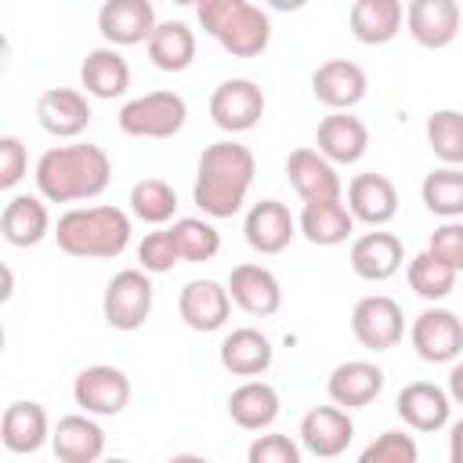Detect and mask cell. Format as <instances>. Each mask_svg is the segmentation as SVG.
<instances>
[{
    "label": "cell",
    "mask_w": 463,
    "mask_h": 463,
    "mask_svg": "<svg viewBox=\"0 0 463 463\" xmlns=\"http://www.w3.org/2000/svg\"><path fill=\"white\" fill-rule=\"evenodd\" d=\"M427 145L441 163H449V166L463 163V112H456V109L434 112L427 119Z\"/></svg>",
    "instance_id": "d590c367"
},
{
    "label": "cell",
    "mask_w": 463,
    "mask_h": 463,
    "mask_svg": "<svg viewBox=\"0 0 463 463\" xmlns=\"http://www.w3.org/2000/svg\"><path fill=\"white\" fill-rule=\"evenodd\" d=\"M0 438L11 452H36L47 438V412L36 402H14L4 409Z\"/></svg>",
    "instance_id": "f546056e"
},
{
    "label": "cell",
    "mask_w": 463,
    "mask_h": 463,
    "mask_svg": "<svg viewBox=\"0 0 463 463\" xmlns=\"http://www.w3.org/2000/svg\"><path fill=\"white\" fill-rule=\"evenodd\" d=\"M326 391H329L333 405L362 409V405H369L383 391V369L373 365V362H344V365L333 369Z\"/></svg>",
    "instance_id": "44dd1931"
},
{
    "label": "cell",
    "mask_w": 463,
    "mask_h": 463,
    "mask_svg": "<svg viewBox=\"0 0 463 463\" xmlns=\"http://www.w3.org/2000/svg\"><path fill=\"white\" fill-rule=\"evenodd\" d=\"M177 311L184 318V326H192L195 333H213L228 322V311H232V297L224 286H217L213 279H195L181 289V300H177Z\"/></svg>",
    "instance_id": "2e32d148"
},
{
    "label": "cell",
    "mask_w": 463,
    "mask_h": 463,
    "mask_svg": "<svg viewBox=\"0 0 463 463\" xmlns=\"http://www.w3.org/2000/svg\"><path fill=\"white\" fill-rule=\"evenodd\" d=\"M210 116L221 130L242 134L264 116V90L253 80H224L210 98Z\"/></svg>",
    "instance_id": "ba28073f"
},
{
    "label": "cell",
    "mask_w": 463,
    "mask_h": 463,
    "mask_svg": "<svg viewBox=\"0 0 463 463\" xmlns=\"http://www.w3.org/2000/svg\"><path fill=\"white\" fill-rule=\"evenodd\" d=\"M423 206L438 217H463V170H434L423 177Z\"/></svg>",
    "instance_id": "836d02e7"
},
{
    "label": "cell",
    "mask_w": 463,
    "mask_h": 463,
    "mask_svg": "<svg viewBox=\"0 0 463 463\" xmlns=\"http://www.w3.org/2000/svg\"><path fill=\"white\" fill-rule=\"evenodd\" d=\"M137 260H141L145 271H156V275L170 271V268L181 260V250H177V242H174V232L166 228V232L145 235V242L137 246Z\"/></svg>",
    "instance_id": "ab89813d"
},
{
    "label": "cell",
    "mask_w": 463,
    "mask_h": 463,
    "mask_svg": "<svg viewBox=\"0 0 463 463\" xmlns=\"http://www.w3.org/2000/svg\"><path fill=\"white\" fill-rule=\"evenodd\" d=\"M449 459L452 463H463V420L452 427V434H449Z\"/></svg>",
    "instance_id": "ee69618b"
},
{
    "label": "cell",
    "mask_w": 463,
    "mask_h": 463,
    "mask_svg": "<svg viewBox=\"0 0 463 463\" xmlns=\"http://www.w3.org/2000/svg\"><path fill=\"white\" fill-rule=\"evenodd\" d=\"M109 177H112V163L98 145L51 148L36 163V188L51 203L94 199L109 188Z\"/></svg>",
    "instance_id": "6da1fadb"
},
{
    "label": "cell",
    "mask_w": 463,
    "mask_h": 463,
    "mask_svg": "<svg viewBox=\"0 0 463 463\" xmlns=\"http://www.w3.org/2000/svg\"><path fill=\"white\" fill-rule=\"evenodd\" d=\"M246 463H300V449L286 434H260L250 445Z\"/></svg>",
    "instance_id": "60d3db41"
},
{
    "label": "cell",
    "mask_w": 463,
    "mask_h": 463,
    "mask_svg": "<svg viewBox=\"0 0 463 463\" xmlns=\"http://www.w3.org/2000/svg\"><path fill=\"white\" fill-rule=\"evenodd\" d=\"M365 87H369V80H365L362 65H354L347 58L322 61L315 69V76H311V94L322 105H329V109H351V105H358L365 98Z\"/></svg>",
    "instance_id": "5bb4252c"
},
{
    "label": "cell",
    "mask_w": 463,
    "mask_h": 463,
    "mask_svg": "<svg viewBox=\"0 0 463 463\" xmlns=\"http://www.w3.org/2000/svg\"><path fill=\"white\" fill-rule=\"evenodd\" d=\"M358 463H416V441L405 430H387L365 445Z\"/></svg>",
    "instance_id": "f35d334b"
},
{
    "label": "cell",
    "mask_w": 463,
    "mask_h": 463,
    "mask_svg": "<svg viewBox=\"0 0 463 463\" xmlns=\"http://www.w3.org/2000/svg\"><path fill=\"white\" fill-rule=\"evenodd\" d=\"M130 210H134L141 221H148V224H163V221L174 217L177 195H174V188H170L166 181L145 177V181H137V184L130 188Z\"/></svg>",
    "instance_id": "8d00e7d4"
},
{
    "label": "cell",
    "mask_w": 463,
    "mask_h": 463,
    "mask_svg": "<svg viewBox=\"0 0 463 463\" xmlns=\"http://www.w3.org/2000/svg\"><path fill=\"white\" fill-rule=\"evenodd\" d=\"M36 119L47 134L54 137H76L90 123V105L80 90L72 87H51L36 101Z\"/></svg>",
    "instance_id": "e0dca14e"
},
{
    "label": "cell",
    "mask_w": 463,
    "mask_h": 463,
    "mask_svg": "<svg viewBox=\"0 0 463 463\" xmlns=\"http://www.w3.org/2000/svg\"><path fill=\"white\" fill-rule=\"evenodd\" d=\"M51 441H54V459L58 463H98V456L105 449V434L90 416L58 420Z\"/></svg>",
    "instance_id": "cb8c5ba5"
},
{
    "label": "cell",
    "mask_w": 463,
    "mask_h": 463,
    "mask_svg": "<svg viewBox=\"0 0 463 463\" xmlns=\"http://www.w3.org/2000/svg\"><path fill=\"white\" fill-rule=\"evenodd\" d=\"M199 22L235 58H257L271 40L268 14L246 0H203Z\"/></svg>",
    "instance_id": "277c9868"
},
{
    "label": "cell",
    "mask_w": 463,
    "mask_h": 463,
    "mask_svg": "<svg viewBox=\"0 0 463 463\" xmlns=\"http://www.w3.org/2000/svg\"><path fill=\"white\" fill-rule=\"evenodd\" d=\"M29 166L25 145L18 137H0V188H14Z\"/></svg>",
    "instance_id": "7bdbcfd3"
},
{
    "label": "cell",
    "mask_w": 463,
    "mask_h": 463,
    "mask_svg": "<svg viewBox=\"0 0 463 463\" xmlns=\"http://www.w3.org/2000/svg\"><path fill=\"white\" fill-rule=\"evenodd\" d=\"M318 152L329 159V163H354L362 159L365 145H369V130L358 116H347V112H333L318 123Z\"/></svg>",
    "instance_id": "7402d4cb"
},
{
    "label": "cell",
    "mask_w": 463,
    "mask_h": 463,
    "mask_svg": "<svg viewBox=\"0 0 463 463\" xmlns=\"http://www.w3.org/2000/svg\"><path fill=\"white\" fill-rule=\"evenodd\" d=\"M351 228H354V217L340 203H304L300 232H304L307 242H315V246H336V242H344L351 235Z\"/></svg>",
    "instance_id": "d6a6232c"
},
{
    "label": "cell",
    "mask_w": 463,
    "mask_h": 463,
    "mask_svg": "<svg viewBox=\"0 0 463 463\" xmlns=\"http://www.w3.org/2000/svg\"><path fill=\"white\" fill-rule=\"evenodd\" d=\"M449 391H452V398H456V402H463V362L449 373Z\"/></svg>",
    "instance_id": "f6af8a7d"
},
{
    "label": "cell",
    "mask_w": 463,
    "mask_h": 463,
    "mask_svg": "<svg viewBox=\"0 0 463 463\" xmlns=\"http://www.w3.org/2000/svg\"><path fill=\"white\" fill-rule=\"evenodd\" d=\"M72 398L90 416H119L130 402V380L116 365H87L72 383Z\"/></svg>",
    "instance_id": "52a82bcc"
},
{
    "label": "cell",
    "mask_w": 463,
    "mask_h": 463,
    "mask_svg": "<svg viewBox=\"0 0 463 463\" xmlns=\"http://www.w3.org/2000/svg\"><path fill=\"white\" fill-rule=\"evenodd\" d=\"M351 329H354V340L362 347L391 351L402 340V333H405L398 300H391V297H365V300H358L354 311H351Z\"/></svg>",
    "instance_id": "9c48e42d"
},
{
    "label": "cell",
    "mask_w": 463,
    "mask_h": 463,
    "mask_svg": "<svg viewBox=\"0 0 463 463\" xmlns=\"http://www.w3.org/2000/svg\"><path fill=\"white\" fill-rule=\"evenodd\" d=\"M427 250L438 260H445L452 271H463V224H441V228H434Z\"/></svg>",
    "instance_id": "b9f144b4"
},
{
    "label": "cell",
    "mask_w": 463,
    "mask_h": 463,
    "mask_svg": "<svg viewBox=\"0 0 463 463\" xmlns=\"http://www.w3.org/2000/svg\"><path fill=\"white\" fill-rule=\"evenodd\" d=\"M228 297L253 318H268L279 311L282 304V289H279V279L260 268V264H239L232 268V279H228Z\"/></svg>",
    "instance_id": "9a60e30c"
},
{
    "label": "cell",
    "mask_w": 463,
    "mask_h": 463,
    "mask_svg": "<svg viewBox=\"0 0 463 463\" xmlns=\"http://www.w3.org/2000/svg\"><path fill=\"white\" fill-rule=\"evenodd\" d=\"M51 228L47 206L33 195H14L0 213V235L11 246H36Z\"/></svg>",
    "instance_id": "4316f807"
},
{
    "label": "cell",
    "mask_w": 463,
    "mask_h": 463,
    "mask_svg": "<svg viewBox=\"0 0 463 463\" xmlns=\"http://www.w3.org/2000/svg\"><path fill=\"white\" fill-rule=\"evenodd\" d=\"M351 438H354V423H351L347 409H340V405H315L300 420V441L322 459L340 456L351 445Z\"/></svg>",
    "instance_id": "4fadbf2b"
},
{
    "label": "cell",
    "mask_w": 463,
    "mask_h": 463,
    "mask_svg": "<svg viewBox=\"0 0 463 463\" xmlns=\"http://www.w3.org/2000/svg\"><path fill=\"white\" fill-rule=\"evenodd\" d=\"M412 347L423 362H434V365L452 362L463 351V322L452 311L430 307L412 322Z\"/></svg>",
    "instance_id": "8fae6325"
},
{
    "label": "cell",
    "mask_w": 463,
    "mask_h": 463,
    "mask_svg": "<svg viewBox=\"0 0 463 463\" xmlns=\"http://www.w3.org/2000/svg\"><path fill=\"white\" fill-rule=\"evenodd\" d=\"M253 170H257V163L246 145H235V141L210 145L199 156V174H195V188H192L195 206L210 217H232L246 199Z\"/></svg>",
    "instance_id": "7a4b0ae2"
},
{
    "label": "cell",
    "mask_w": 463,
    "mask_h": 463,
    "mask_svg": "<svg viewBox=\"0 0 463 463\" xmlns=\"http://www.w3.org/2000/svg\"><path fill=\"white\" fill-rule=\"evenodd\" d=\"M54 239L69 257H119L130 242V221L116 206H83L58 217Z\"/></svg>",
    "instance_id": "3957f363"
},
{
    "label": "cell",
    "mask_w": 463,
    "mask_h": 463,
    "mask_svg": "<svg viewBox=\"0 0 463 463\" xmlns=\"http://www.w3.org/2000/svg\"><path fill=\"white\" fill-rule=\"evenodd\" d=\"M11 282H14V279H11V268H4V289H0V300L11 297Z\"/></svg>",
    "instance_id": "7dc6e473"
},
{
    "label": "cell",
    "mask_w": 463,
    "mask_h": 463,
    "mask_svg": "<svg viewBox=\"0 0 463 463\" xmlns=\"http://www.w3.org/2000/svg\"><path fill=\"white\" fill-rule=\"evenodd\" d=\"M347 206L365 224H387L398 213V188L383 174H358L347 184Z\"/></svg>",
    "instance_id": "d6986e66"
},
{
    "label": "cell",
    "mask_w": 463,
    "mask_h": 463,
    "mask_svg": "<svg viewBox=\"0 0 463 463\" xmlns=\"http://www.w3.org/2000/svg\"><path fill=\"white\" fill-rule=\"evenodd\" d=\"M105 322L119 333H134L145 326L148 311H152V282L145 271L127 268L119 271L109 286H105Z\"/></svg>",
    "instance_id": "8992f818"
},
{
    "label": "cell",
    "mask_w": 463,
    "mask_h": 463,
    "mask_svg": "<svg viewBox=\"0 0 463 463\" xmlns=\"http://www.w3.org/2000/svg\"><path fill=\"white\" fill-rule=\"evenodd\" d=\"M402 4L398 0H358L354 7H351V33H354V40H362V43H369V47H376V43H387V40H394L398 36V29H402Z\"/></svg>",
    "instance_id": "484cf974"
},
{
    "label": "cell",
    "mask_w": 463,
    "mask_h": 463,
    "mask_svg": "<svg viewBox=\"0 0 463 463\" xmlns=\"http://www.w3.org/2000/svg\"><path fill=\"white\" fill-rule=\"evenodd\" d=\"M286 177L304 203H340V177H336L333 163L315 148L289 152Z\"/></svg>",
    "instance_id": "30bf717a"
},
{
    "label": "cell",
    "mask_w": 463,
    "mask_h": 463,
    "mask_svg": "<svg viewBox=\"0 0 463 463\" xmlns=\"http://www.w3.org/2000/svg\"><path fill=\"white\" fill-rule=\"evenodd\" d=\"M409 286H412V293L423 297V300H441V297L452 293V286H456V271L427 250V253L412 257V264H409Z\"/></svg>",
    "instance_id": "e575fe53"
},
{
    "label": "cell",
    "mask_w": 463,
    "mask_h": 463,
    "mask_svg": "<svg viewBox=\"0 0 463 463\" xmlns=\"http://www.w3.org/2000/svg\"><path fill=\"white\" fill-rule=\"evenodd\" d=\"M170 232H174V242L181 250V260H188V264H203V260H210L221 250L217 228L199 221V217H181Z\"/></svg>",
    "instance_id": "74e56055"
},
{
    "label": "cell",
    "mask_w": 463,
    "mask_h": 463,
    "mask_svg": "<svg viewBox=\"0 0 463 463\" xmlns=\"http://www.w3.org/2000/svg\"><path fill=\"white\" fill-rule=\"evenodd\" d=\"M188 105L174 90H152L119 109V130L130 137H174L184 127Z\"/></svg>",
    "instance_id": "5b68a950"
},
{
    "label": "cell",
    "mask_w": 463,
    "mask_h": 463,
    "mask_svg": "<svg viewBox=\"0 0 463 463\" xmlns=\"http://www.w3.org/2000/svg\"><path fill=\"white\" fill-rule=\"evenodd\" d=\"M409 33L423 47H449L459 33V4L456 0H412L405 11Z\"/></svg>",
    "instance_id": "ac0fdd59"
},
{
    "label": "cell",
    "mask_w": 463,
    "mask_h": 463,
    "mask_svg": "<svg viewBox=\"0 0 463 463\" xmlns=\"http://www.w3.org/2000/svg\"><path fill=\"white\" fill-rule=\"evenodd\" d=\"M166 463H206L203 456H192V452H181V456H170Z\"/></svg>",
    "instance_id": "bcb514c9"
},
{
    "label": "cell",
    "mask_w": 463,
    "mask_h": 463,
    "mask_svg": "<svg viewBox=\"0 0 463 463\" xmlns=\"http://www.w3.org/2000/svg\"><path fill=\"white\" fill-rule=\"evenodd\" d=\"M98 29L109 43L130 47V43H148L156 33V7L148 0H109L98 11Z\"/></svg>",
    "instance_id": "7c38bea8"
},
{
    "label": "cell",
    "mask_w": 463,
    "mask_h": 463,
    "mask_svg": "<svg viewBox=\"0 0 463 463\" xmlns=\"http://www.w3.org/2000/svg\"><path fill=\"white\" fill-rule=\"evenodd\" d=\"M351 268L365 282H383L402 268V242L391 232H369L351 246Z\"/></svg>",
    "instance_id": "603a6c76"
},
{
    "label": "cell",
    "mask_w": 463,
    "mask_h": 463,
    "mask_svg": "<svg viewBox=\"0 0 463 463\" xmlns=\"http://www.w3.org/2000/svg\"><path fill=\"white\" fill-rule=\"evenodd\" d=\"M221 365L232 376H260L271 365V340L260 329H235L221 344Z\"/></svg>",
    "instance_id": "83f0119b"
},
{
    "label": "cell",
    "mask_w": 463,
    "mask_h": 463,
    "mask_svg": "<svg viewBox=\"0 0 463 463\" xmlns=\"http://www.w3.org/2000/svg\"><path fill=\"white\" fill-rule=\"evenodd\" d=\"M398 416L412 430H423V434L427 430H438V427L449 423V398H445L441 387L416 380V383L402 387V394H398Z\"/></svg>",
    "instance_id": "d4e9b609"
},
{
    "label": "cell",
    "mask_w": 463,
    "mask_h": 463,
    "mask_svg": "<svg viewBox=\"0 0 463 463\" xmlns=\"http://www.w3.org/2000/svg\"><path fill=\"white\" fill-rule=\"evenodd\" d=\"M105 463H130V459H105Z\"/></svg>",
    "instance_id": "c3c4849f"
},
{
    "label": "cell",
    "mask_w": 463,
    "mask_h": 463,
    "mask_svg": "<svg viewBox=\"0 0 463 463\" xmlns=\"http://www.w3.org/2000/svg\"><path fill=\"white\" fill-rule=\"evenodd\" d=\"M148 58L163 72L188 69L192 58H195V36H192V29L184 22H163V25H156V33L148 40Z\"/></svg>",
    "instance_id": "1f68e13d"
},
{
    "label": "cell",
    "mask_w": 463,
    "mask_h": 463,
    "mask_svg": "<svg viewBox=\"0 0 463 463\" xmlns=\"http://www.w3.org/2000/svg\"><path fill=\"white\" fill-rule=\"evenodd\" d=\"M246 242L257 250V253H282L293 239V217L289 210L279 203V199H260L250 213H246Z\"/></svg>",
    "instance_id": "ffe728a7"
},
{
    "label": "cell",
    "mask_w": 463,
    "mask_h": 463,
    "mask_svg": "<svg viewBox=\"0 0 463 463\" xmlns=\"http://www.w3.org/2000/svg\"><path fill=\"white\" fill-rule=\"evenodd\" d=\"M80 80H83L87 94H94V98H119L130 87V65L119 58V51L98 47L83 58Z\"/></svg>",
    "instance_id": "f1b7e54d"
},
{
    "label": "cell",
    "mask_w": 463,
    "mask_h": 463,
    "mask_svg": "<svg viewBox=\"0 0 463 463\" xmlns=\"http://www.w3.org/2000/svg\"><path fill=\"white\" fill-rule=\"evenodd\" d=\"M228 416L242 427V430H260L279 416V394L271 383L264 380H250L242 387L232 391L228 398Z\"/></svg>",
    "instance_id": "4dcf8cb0"
}]
</instances>
